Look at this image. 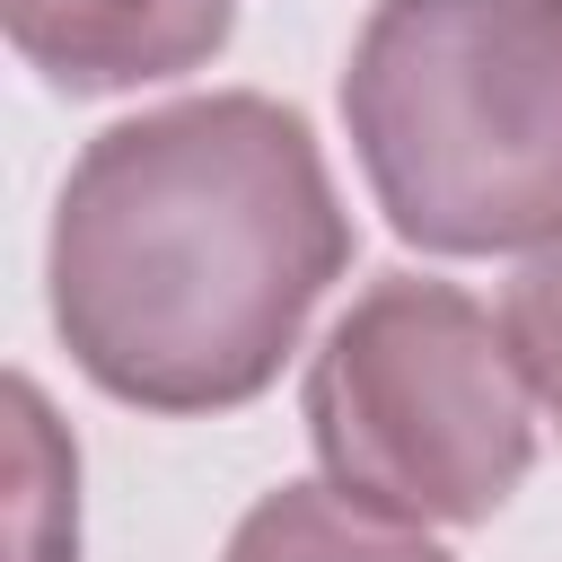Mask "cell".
Segmentation results:
<instances>
[{
	"instance_id": "6",
	"label": "cell",
	"mask_w": 562,
	"mask_h": 562,
	"mask_svg": "<svg viewBox=\"0 0 562 562\" xmlns=\"http://www.w3.org/2000/svg\"><path fill=\"white\" fill-rule=\"evenodd\" d=\"M9 562H70L79 553V465L53 430L35 378H9Z\"/></svg>"
},
{
	"instance_id": "5",
	"label": "cell",
	"mask_w": 562,
	"mask_h": 562,
	"mask_svg": "<svg viewBox=\"0 0 562 562\" xmlns=\"http://www.w3.org/2000/svg\"><path fill=\"white\" fill-rule=\"evenodd\" d=\"M228 562H448V553L430 536H413L404 518H378V509H360L342 492L281 483L237 518Z\"/></svg>"
},
{
	"instance_id": "1",
	"label": "cell",
	"mask_w": 562,
	"mask_h": 562,
	"mask_svg": "<svg viewBox=\"0 0 562 562\" xmlns=\"http://www.w3.org/2000/svg\"><path fill=\"white\" fill-rule=\"evenodd\" d=\"M351 263L307 123L255 88L184 97L79 149L53 202V325L140 413L255 404Z\"/></svg>"
},
{
	"instance_id": "4",
	"label": "cell",
	"mask_w": 562,
	"mask_h": 562,
	"mask_svg": "<svg viewBox=\"0 0 562 562\" xmlns=\"http://www.w3.org/2000/svg\"><path fill=\"white\" fill-rule=\"evenodd\" d=\"M9 44L70 97H114L140 79L202 70L228 44L237 0H0Z\"/></svg>"
},
{
	"instance_id": "3",
	"label": "cell",
	"mask_w": 562,
	"mask_h": 562,
	"mask_svg": "<svg viewBox=\"0 0 562 562\" xmlns=\"http://www.w3.org/2000/svg\"><path fill=\"white\" fill-rule=\"evenodd\" d=\"M307 439L342 501L404 527H474L527 483L536 395L465 290L395 272L307 360Z\"/></svg>"
},
{
	"instance_id": "7",
	"label": "cell",
	"mask_w": 562,
	"mask_h": 562,
	"mask_svg": "<svg viewBox=\"0 0 562 562\" xmlns=\"http://www.w3.org/2000/svg\"><path fill=\"white\" fill-rule=\"evenodd\" d=\"M501 334H509V351H518V369H527L536 413L562 430V228L536 237V255L518 263V281H509V299H501Z\"/></svg>"
},
{
	"instance_id": "2",
	"label": "cell",
	"mask_w": 562,
	"mask_h": 562,
	"mask_svg": "<svg viewBox=\"0 0 562 562\" xmlns=\"http://www.w3.org/2000/svg\"><path fill=\"white\" fill-rule=\"evenodd\" d=\"M342 123L395 237L509 255L562 228V0H378Z\"/></svg>"
}]
</instances>
